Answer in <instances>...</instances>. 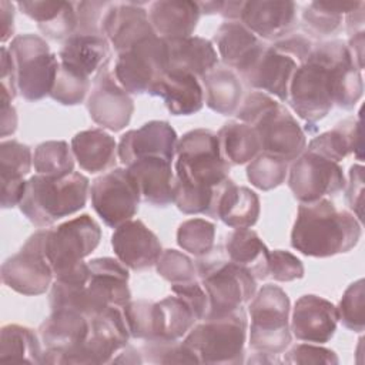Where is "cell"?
<instances>
[{
  "instance_id": "obj_1",
  "label": "cell",
  "mask_w": 365,
  "mask_h": 365,
  "mask_svg": "<svg viewBox=\"0 0 365 365\" xmlns=\"http://www.w3.org/2000/svg\"><path fill=\"white\" fill-rule=\"evenodd\" d=\"M364 93L361 70L342 40L314 44L289 83V107L307 123V130L325 118L334 106L352 110Z\"/></svg>"
},
{
  "instance_id": "obj_2",
  "label": "cell",
  "mask_w": 365,
  "mask_h": 365,
  "mask_svg": "<svg viewBox=\"0 0 365 365\" xmlns=\"http://www.w3.org/2000/svg\"><path fill=\"white\" fill-rule=\"evenodd\" d=\"M128 278L127 267L111 257L84 261L71 274L54 279L50 308L73 309L88 318L108 307L123 308L131 301Z\"/></svg>"
},
{
  "instance_id": "obj_3",
  "label": "cell",
  "mask_w": 365,
  "mask_h": 365,
  "mask_svg": "<svg viewBox=\"0 0 365 365\" xmlns=\"http://www.w3.org/2000/svg\"><path fill=\"white\" fill-rule=\"evenodd\" d=\"M362 234L361 221L346 210H336L328 198L301 202L291 231V245L307 257L327 258L349 252Z\"/></svg>"
},
{
  "instance_id": "obj_4",
  "label": "cell",
  "mask_w": 365,
  "mask_h": 365,
  "mask_svg": "<svg viewBox=\"0 0 365 365\" xmlns=\"http://www.w3.org/2000/svg\"><path fill=\"white\" fill-rule=\"evenodd\" d=\"M88 191V178L77 171L61 178L34 174L26 182L19 208L33 225L47 228L83 210Z\"/></svg>"
},
{
  "instance_id": "obj_5",
  "label": "cell",
  "mask_w": 365,
  "mask_h": 365,
  "mask_svg": "<svg viewBox=\"0 0 365 365\" xmlns=\"http://www.w3.org/2000/svg\"><path fill=\"white\" fill-rule=\"evenodd\" d=\"M174 167V185L205 195H214L231 168L221 155L217 134L207 128L190 130L178 140Z\"/></svg>"
},
{
  "instance_id": "obj_6",
  "label": "cell",
  "mask_w": 365,
  "mask_h": 365,
  "mask_svg": "<svg viewBox=\"0 0 365 365\" xmlns=\"http://www.w3.org/2000/svg\"><path fill=\"white\" fill-rule=\"evenodd\" d=\"M197 278L202 285L208 309L204 317L214 318L231 314L255 295L257 279L240 265L231 262L221 247L200 257L195 264Z\"/></svg>"
},
{
  "instance_id": "obj_7",
  "label": "cell",
  "mask_w": 365,
  "mask_h": 365,
  "mask_svg": "<svg viewBox=\"0 0 365 365\" xmlns=\"http://www.w3.org/2000/svg\"><path fill=\"white\" fill-rule=\"evenodd\" d=\"M314 43L309 37L292 33L278 41L267 44L257 61L241 74L254 90L264 91L287 103L289 83L297 68L307 60Z\"/></svg>"
},
{
  "instance_id": "obj_8",
  "label": "cell",
  "mask_w": 365,
  "mask_h": 365,
  "mask_svg": "<svg viewBox=\"0 0 365 365\" xmlns=\"http://www.w3.org/2000/svg\"><path fill=\"white\" fill-rule=\"evenodd\" d=\"M247 328V314L240 308L227 315L201 319L188 331L182 344L198 364H242Z\"/></svg>"
},
{
  "instance_id": "obj_9",
  "label": "cell",
  "mask_w": 365,
  "mask_h": 365,
  "mask_svg": "<svg viewBox=\"0 0 365 365\" xmlns=\"http://www.w3.org/2000/svg\"><path fill=\"white\" fill-rule=\"evenodd\" d=\"M289 309V298L278 285H262L252 297L248 312L251 317L250 348L254 352L269 355L285 352L291 344Z\"/></svg>"
},
{
  "instance_id": "obj_10",
  "label": "cell",
  "mask_w": 365,
  "mask_h": 365,
  "mask_svg": "<svg viewBox=\"0 0 365 365\" xmlns=\"http://www.w3.org/2000/svg\"><path fill=\"white\" fill-rule=\"evenodd\" d=\"M9 51L16 67L19 94L27 101L50 96L60 61L58 56L50 51L47 41L38 34H19L13 37Z\"/></svg>"
},
{
  "instance_id": "obj_11",
  "label": "cell",
  "mask_w": 365,
  "mask_h": 365,
  "mask_svg": "<svg viewBox=\"0 0 365 365\" xmlns=\"http://www.w3.org/2000/svg\"><path fill=\"white\" fill-rule=\"evenodd\" d=\"M101 228L88 214L74 217L54 228H46L44 252L54 278L77 269L100 244Z\"/></svg>"
},
{
  "instance_id": "obj_12",
  "label": "cell",
  "mask_w": 365,
  "mask_h": 365,
  "mask_svg": "<svg viewBox=\"0 0 365 365\" xmlns=\"http://www.w3.org/2000/svg\"><path fill=\"white\" fill-rule=\"evenodd\" d=\"M168 70V51L164 38L154 36L117 54L114 76L128 94L150 93Z\"/></svg>"
},
{
  "instance_id": "obj_13",
  "label": "cell",
  "mask_w": 365,
  "mask_h": 365,
  "mask_svg": "<svg viewBox=\"0 0 365 365\" xmlns=\"http://www.w3.org/2000/svg\"><path fill=\"white\" fill-rule=\"evenodd\" d=\"M46 228L31 234L19 252L1 265V281L23 295H41L53 282L54 272L44 252Z\"/></svg>"
},
{
  "instance_id": "obj_14",
  "label": "cell",
  "mask_w": 365,
  "mask_h": 365,
  "mask_svg": "<svg viewBox=\"0 0 365 365\" xmlns=\"http://www.w3.org/2000/svg\"><path fill=\"white\" fill-rule=\"evenodd\" d=\"M91 205L110 228L133 220L138 211L140 191L128 168H113L94 178L90 187Z\"/></svg>"
},
{
  "instance_id": "obj_15",
  "label": "cell",
  "mask_w": 365,
  "mask_h": 365,
  "mask_svg": "<svg viewBox=\"0 0 365 365\" xmlns=\"http://www.w3.org/2000/svg\"><path fill=\"white\" fill-rule=\"evenodd\" d=\"M128 339L130 332L123 309L108 307L103 312L90 317L87 338L80 346L64 356L63 364H110L114 355L128 345Z\"/></svg>"
},
{
  "instance_id": "obj_16",
  "label": "cell",
  "mask_w": 365,
  "mask_h": 365,
  "mask_svg": "<svg viewBox=\"0 0 365 365\" xmlns=\"http://www.w3.org/2000/svg\"><path fill=\"white\" fill-rule=\"evenodd\" d=\"M345 175L338 163L304 150L288 170V187L299 202L334 197L345 188Z\"/></svg>"
},
{
  "instance_id": "obj_17",
  "label": "cell",
  "mask_w": 365,
  "mask_h": 365,
  "mask_svg": "<svg viewBox=\"0 0 365 365\" xmlns=\"http://www.w3.org/2000/svg\"><path fill=\"white\" fill-rule=\"evenodd\" d=\"M87 110L97 125L114 133L125 128L131 120L134 101L118 84L113 68H110V61L96 73L87 98Z\"/></svg>"
},
{
  "instance_id": "obj_18",
  "label": "cell",
  "mask_w": 365,
  "mask_h": 365,
  "mask_svg": "<svg viewBox=\"0 0 365 365\" xmlns=\"http://www.w3.org/2000/svg\"><path fill=\"white\" fill-rule=\"evenodd\" d=\"M251 127L255 128L261 144V153L292 163L307 147V137L297 118L288 108L275 103L264 114H261Z\"/></svg>"
},
{
  "instance_id": "obj_19",
  "label": "cell",
  "mask_w": 365,
  "mask_h": 365,
  "mask_svg": "<svg viewBox=\"0 0 365 365\" xmlns=\"http://www.w3.org/2000/svg\"><path fill=\"white\" fill-rule=\"evenodd\" d=\"M88 329V317L73 309H53L38 328L43 364H63L64 356L83 344Z\"/></svg>"
},
{
  "instance_id": "obj_20",
  "label": "cell",
  "mask_w": 365,
  "mask_h": 365,
  "mask_svg": "<svg viewBox=\"0 0 365 365\" xmlns=\"http://www.w3.org/2000/svg\"><path fill=\"white\" fill-rule=\"evenodd\" d=\"M178 135L167 121L153 120L125 131L117 145L118 160L128 167L141 158H163L173 163Z\"/></svg>"
},
{
  "instance_id": "obj_21",
  "label": "cell",
  "mask_w": 365,
  "mask_h": 365,
  "mask_svg": "<svg viewBox=\"0 0 365 365\" xmlns=\"http://www.w3.org/2000/svg\"><path fill=\"white\" fill-rule=\"evenodd\" d=\"M298 6L285 0L244 1L240 21L258 38L278 41L294 33L298 23Z\"/></svg>"
},
{
  "instance_id": "obj_22",
  "label": "cell",
  "mask_w": 365,
  "mask_h": 365,
  "mask_svg": "<svg viewBox=\"0 0 365 365\" xmlns=\"http://www.w3.org/2000/svg\"><path fill=\"white\" fill-rule=\"evenodd\" d=\"M103 34L117 54L157 36L150 23L148 10L135 1H113L104 17Z\"/></svg>"
},
{
  "instance_id": "obj_23",
  "label": "cell",
  "mask_w": 365,
  "mask_h": 365,
  "mask_svg": "<svg viewBox=\"0 0 365 365\" xmlns=\"http://www.w3.org/2000/svg\"><path fill=\"white\" fill-rule=\"evenodd\" d=\"M111 247L117 259L133 271L151 268L163 252L158 237L141 220H130L114 228Z\"/></svg>"
},
{
  "instance_id": "obj_24",
  "label": "cell",
  "mask_w": 365,
  "mask_h": 365,
  "mask_svg": "<svg viewBox=\"0 0 365 365\" xmlns=\"http://www.w3.org/2000/svg\"><path fill=\"white\" fill-rule=\"evenodd\" d=\"M336 325L338 309L331 301L314 294H307L297 299L289 325L297 339L325 344L334 336Z\"/></svg>"
},
{
  "instance_id": "obj_25",
  "label": "cell",
  "mask_w": 365,
  "mask_h": 365,
  "mask_svg": "<svg viewBox=\"0 0 365 365\" xmlns=\"http://www.w3.org/2000/svg\"><path fill=\"white\" fill-rule=\"evenodd\" d=\"M259 212L261 204L257 192L248 187L237 185L228 178L215 188L207 215L237 230L255 225Z\"/></svg>"
},
{
  "instance_id": "obj_26",
  "label": "cell",
  "mask_w": 365,
  "mask_h": 365,
  "mask_svg": "<svg viewBox=\"0 0 365 365\" xmlns=\"http://www.w3.org/2000/svg\"><path fill=\"white\" fill-rule=\"evenodd\" d=\"M225 67L244 74L257 61L267 44L241 21H224L212 37Z\"/></svg>"
},
{
  "instance_id": "obj_27",
  "label": "cell",
  "mask_w": 365,
  "mask_h": 365,
  "mask_svg": "<svg viewBox=\"0 0 365 365\" xmlns=\"http://www.w3.org/2000/svg\"><path fill=\"white\" fill-rule=\"evenodd\" d=\"M33 165V154L29 145L17 140L0 143V182L1 208H13L20 204L24 190V177Z\"/></svg>"
},
{
  "instance_id": "obj_28",
  "label": "cell",
  "mask_w": 365,
  "mask_h": 365,
  "mask_svg": "<svg viewBox=\"0 0 365 365\" xmlns=\"http://www.w3.org/2000/svg\"><path fill=\"white\" fill-rule=\"evenodd\" d=\"M130 174L137 182L144 202L165 208L174 202V178L171 163L163 158H141L130 164Z\"/></svg>"
},
{
  "instance_id": "obj_29",
  "label": "cell",
  "mask_w": 365,
  "mask_h": 365,
  "mask_svg": "<svg viewBox=\"0 0 365 365\" xmlns=\"http://www.w3.org/2000/svg\"><path fill=\"white\" fill-rule=\"evenodd\" d=\"M16 6L23 14L37 21L38 30L48 40L66 41L76 33V1L31 0L17 1Z\"/></svg>"
},
{
  "instance_id": "obj_30",
  "label": "cell",
  "mask_w": 365,
  "mask_h": 365,
  "mask_svg": "<svg viewBox=\"0 0 365 365\" xmlns=\"http://www.w3.org/2000/svg\"><path fill=\"white\" fill-rule=\"evenodd\" d=\"M148 94L160 97L173 115H191L204 106L202 86L188 73L167 71Z\"/></svg>"
},
{
  "instance_id": "obj_31",
  "label": "cell",
  "mask_w": 365,
  "mask_h": 365,
  "mask_svg": "<svg viewBox=\"0 0 365 365\" xmlns=\"http://www.w3.org/2000/svg\"><path fill=\"white\" fill-rule=\"evenodd\" d=\"M200 16L198 3L190 0H158L148 7L155 34L165 40L192 36Z\"/></svg>"
},
{
  "instance_id": "obj_32",
  "label": "cell",
  "mask_w": 365,
  "mask_h": 365,
  "mask_svg": "<svg viewBox=\"0 0 365 365\" xmlns=\"http://www.w3.org/2000/svg\"><path fill=\"white\" fill-rule=\"evenodd\" d=\"M165 43L168 51L167 71L188 73L201 78L218 66V53L215 46L204 37L188 36L168 38Z\"/></svg>"
},
{
  "instance_id": "obj_33",
  "label": "cell",
  "mask_w": 365,
  "mask_h": 365,
  "mask_svg": "<svg viewBox=\"0 0 365 365\" xmlns=\"http://www.w3.org/2000/svg\"><path fill=\"white\" fill-rule=\"evenodd\" d=\"M58 61L63 67L90 78L110 61V41L104 36L74 34L63 41Z\"/></svg>"
},
{
  "instance_id": "obj_34",
  "label": "cell",
  "mask_w": 365,
  "mask_h": 365,
  "mask_svg": "<svg viewBox=\"0 0 365 365\" xmlns=\"http://www.w3.org/2000/svg\"><path fill=\"white\" fill-rule=\"evenodd\" d=\"M305 150L317 153L328 160L339 163L351 153L362 161L364 144H362V120L359 115L345 118L335 124L334 128L314 137Z\"/></svg>"
},
{
  "instance_id": "obj_35",
  "label": "cell",
  "mask_w": 365,
  "mask_h": 365,
  "mask_svg": "<svg viewBox=\"0 0 365 365\" xmlns=\"http://www.w3.org/2000/svg\"><path fill=\"white\" fill-rule=\"evenodd\" d=\"M70 147L80 168L90 174L107 171L117 163V143L104 128H90L77 133L71 138Z\"/></svg>"
},
{
  "instance_id": "obj_36",
  "label": "cell",
  "mask_w": 365,
  "mask_h": 365,
  "mask_svg": "<svg viewBox=\"0 0 365 365\" xmlns=\"http://www.w3.org/2000/svg\"><path fill=\"white\" fill-rule=\"evenodd\" d=\"M227 258L248 271L257 281L269 275V250L251 228H237L225 237Z\"/></svg>"
},
{
  "instance_id": "obj_37",
  "label": "cell",
  "mask_w": 365,
  "mask_h": 365,
  "mask_svg": "<svg viewBox=\"0 0 365 365\" xmlns=\"http://www.w3.org/2000/svg\"><path fill=\"white\" fill-rule=\"evenodd\" d=\"M204 103L222 115L237 113L242 101V86L237 73L228 67L217 66L201 77Z\"/></svg>"
},
{
  "instance_id": "obj_38",
  "label": "cell",
  "mask_w": 365,
  "mask_h": 365,
  "mask_svg": "<svg viewBox=\"0 0 365 365\" xmlns=\"http://www.w3.org/2000/svg\"><path fill=\"white\" fill-rule=\"evenodd\" d=\"M220 151L230 165H242L261 153L259 138L254 127L242 121H228L217 133Z\"/></svg>"
},
{
  "instance_id": "obj_39",
  "label": "cell",
  "mask_w": 365,
  "mask_h": 365,
  "mask_svg": "<svg viewBox=\"0 0 365 365\" xmlns=\"http://www.w3.org/2000/svg\"><path fill=\"white\" fill-rule=\"evenodd\" d=\"M41 339L37 334L19 324H7L0 331V361L43 364Z\"/></svg>"
},
{
  "instance_id": "obj_40",
  "label": "cell",
  "mask_w": 365,
  "mask_h": 365,
  "mask_svg": "<svg viewBox=\"0 0 365 365\" xmlns=\"http://www.w3.org/2000/svg\"><path fill=\"white\" fill-rule=\"evenodd\" d=\"M361 1H311L302 11V26L314 37L335 34L345 14L352 11Z\"/></svg>"
},
{
  "instance_id": "obj_41",
  "label": "cell",
  "mask_w": 365,
  "mask_h": 365,
  "mask_svg": "<svg viewBox=\"0 0 365 365\" xmlns=\"http://www.w3.org/2000/svg\"><path fill=\"white\" fill-rule=\"evenodd\" d=\"M121 309L131 338L143 341L161 338L163 317L158 302L148 299H137L130 301Z\"/></svg>"
},
{
  "instance_id": "obj_42",
  "label": "cell",
  "mask_w": 365,
  "mask_h": 365,
  "mask_svg": "<svg viewBox=\"0 0 365 365\" xmlns=\"http://www.w3.org/2000/svg\"><path fill=\"white\" fill-rule=\"evenodd\" d=\"M74 160L67 141L50 140L34 148L33 167L37 174L61 178L74 171Z\"/></svg>"
},
{
  "instance_id": "obj_43",
  "label": "cell",
  "mask_w": 365,
  "mask_h": 365,
  "mask_svg": "<svg viewBox=\"0 0 365 365\" xmlns=\"http://www.w3.org/2000/svg\"><path fill=\"white\" fill-rule=\"evenodd\" d=\"M163 317V335L160 339L178 341L198 322L194 309L178 295H170L158 301Z\"/></svg>"
},
{
  "instance_id": "obj_44",
  "label": "cell",
  "mask_w": 365,
  "mask_h": 365,
  "mask_svg": "<svg viewBox=\"0 0 365 365\" xmlns=\"http://www.w3.org/2000/svg\"><path fill=\"white\" fill-rule=\"evenodd\" d=\"M288 175V163L268 153H259L247 165V178L258 190L269 191L279 187Z\"/></svg>"
},
{
  "instance_id": "obj_45",
  "label": "cell",
  "mask_w": 365,
  "mask_h": 365,
  "mask_svg": "<svg viewBox=\"0 0 365 365\" xmlns=\"http://www.w3.org/2000/svg\"><path fill=\"white\" fill-rule=\"evenodd\" d=\"M215 225L204 218H191L180 224L177 244L195 257H204L214 248Z\"/></svg>"
},
{
  "instance_id": "obj_46",
  "label": "cell",
  "mask_w": 365,
  "mask_h": 365,
  "mask_svg": "<svg viewBox=\"0 0 365 365\" xmlns=\"http://www.w3.org/2000/svg\"><path fill=\"white\" fill-rule=\"evenodd\" d=\"M90 88L91 81L88 77L80 76L60 64L50 97L63 106H77L84 101Z\"/></svg>"
},
{
  "instance_id": "obj_47",
  "label": "cell",
  "mask_w": 365,
  "mask_h": 365,
  "mask_svg": "<svg viewBox=\"0 0 365 365\" xmlns=\"http://www.w3.org/2000/svg\"><path fill=\"white\" fill-rule=\"evenodd\" d=\"M365 281L356 279L345 289L338 309V321L349 331L362 332L365 328L364 317V298H365Z\"/></svg>"
},
{
  "instance_id": "obj_48",
  "label": "cell",
  "mask_w": 365,
  "mask_h": 365,
  "mask_svg": "<svg viewBox=\"0 0 365 365\" xmlns=\"http://www.w3.org/2000/svg\"><path fill=\"white\" fill-rule=\"evenodd\" d=\"M141 355L144 362L151 364H198L195 355L182 344V341L151 339L144 341Z\"/></svg>"
},
{
  "instance_id": "obj_49",
  "label": "cell",
  "mask_w": 365,
  "mask_h": 365,
  "mask_svg": "<svg viewBox=\"0 0 365 365\" xmlns=\"http://www.w3.org/2000/svg\"><path fill=\"white\" fill-rule=\"evenodd\" d=\"M157 274L170 284H182L197 279L194 261L178 250H164L155 264Z\"/></svg>"
},
{
  "instance_id": "obj_50",
  "label": "cell",
  "mask_w": 365,
  "mask_h": 365,
  "mask_svg": "<svg viewBox=\"0 0 365 365\" xmlns=\"http://www.w3.org/2000/svg\"><path fill=\"white\" fill-rule=\"evenodd\" d=\"M111 3L113 1H76L77 29L74 34L104 36L103 23Z\"/></svg>"
},
{
  "instance_id": "obj_51",
  "label": "cell",
  "mask_w": 365,
  "mask_h": 365,
  "mask_svg": "<svg viewBox=\"0 0 365 365\" xmlns=\"http://www.w3.org/2000/svg\"><path fill=\"white\" fill-rule=\"evenodd\" d=\"M304 264L289 251H269V275L278 282H291L304 277Z\"/></svg>"
},
{
  "instance_id": "obj_52",
  "label": "cell",
  "mask_w": 365,
  "mask_h": 365,
  "mask_svg": "<svg viewBox=\"0 0 365 365\" xmlns=\"http://www.w3.org/2000/svg\"><path fill=\"white\" fill-rule=\"evenodd\" d=\"M284 364H327L338 365L339 359L332 349L312 345V344H298L285 352Z\"/></svg>"
},
{
  "instance_id": "obj_53",
  "label": "cell",
  "mask_w": 365,
  "mask_h": 365,
  "mask_svg": "<svg viewBox=\"0 0 365 365\" xmlns=\"http://www.w3.org/2000/svg\"><path fill=\"white\" fill-rule=\"evenodd\" d=\"M345 201L352 214L362 221L364 208V167L354 164L348 173V182H345Z\"/></svg>"
},
{
  "instance_id": "obj_54",
  "label": "cell",
  "mask_w": 365,
  "mask_h": 365,
  "mask_svg": "<svg viewBox=\"0 0 365 365\" xmlns=\"http://www.w3.org/2000/svg\"><path fill=\"white\" fill-rule=\"evenodd\" d=\"M171 292L187 301V304L194 309L198 321L204 319L208 309V298L198 279L182 284H171Z\"/></svg>"
},
{
  "instance_id": "obj_55",
  "label": "cell",
  "mask_w": 365,
  "mask_h": 365,
  "mask_svg": "<svg viewBox=\"0 0 365 365\" xmlns=\"http://www.w3.org/2000/svg\"><path fill=\"white\" fill-rule=\"evenodd\" d=\"M1 93L7 94L11 100L17 96V84H16V67L9 51V47L1 46Z\"/></svg>"
},
{
  "instance_id": "obj_56",
  "label": "cell",
  "mask_w": 365,
  "mask_h": 365,
  "mask_svg": "<svg viewBox=\"0 0 365 365\" xmlns=\"http://www.w3.org/2000/svg\"><path fill=\"white\" fill-rule=\"evenodd\" d=\"M11 101L7 94L1 93V137L13 134L17 128V113Z\"/></svg>"
},
{
  "instance_id": "obj_57",
  "label": "cell",
  "mask_w": 365,
  "mask_h": 365,
  "mask_svg": "<svg viewBox=\"0 0 365 365\" xmlns=\"http://www.w3.org/2000/svg\"><path fill=\"white\" fill-rule=\"evenodd\" d=\"M0 20H1V43H6L11 38L14 33V4L1 0L0 1Z\"/></svg>"
},
{
  "instance_id": "obj_58",
  "label": "cell",
  "mask_w": 365,
  "mask_h": 365,
  "mask_svg": "<svg viewBox=\"0 0 365 365\" xmlns=\"http://www.w3.org/2000/svg\"><path fill=\"white\" fill-rule=\"evenodd\" d=\"M364 7L365 3L361 1V4L354 9L352 11H349L348 14H345V24H346V33L349 36L364 31V21H365V13H364Z\"/></svg>"
},
{
  "instance_id": "obj_59",
  "label": "cell",
  "mask_w": 365,
  "mask_h": 365,
  "mask_svg": "<svg viewBox=\"0 0 365 365\" xmlns=\"http://www.w3.org/2000/svg\"><path fill=\"white\" fill-rule=\"evenodd\" d=\"M346 46L354 57L355 64L362 71V68H364V31L349 36V41Z\"/></svg>"
},
{
  "instance_id": "obj_60",
  "label": "cell",
  "mask_w": 365,
  "mask_h": 365,
  "mask_svg": "<svg viewBox=\"0 0 365 365\" xmlns=\"http://www.w3.org/2000/svg\"><path fill=\"white\" fill-rule=\"evenodd\" d=\"M141 352L133 348L131 345H125L121 351H118V356H114L110 364H143Z\"/></svg>"
},
{
  "instance_id": "obj_61",
  "label": "cell",
  "mask_w": 365,
  "mask_h": 365,
  "mask_svg": "<svg viewBox=\"0 0 365 365\" xmlns=\"http://www.w3.org/2000/svg\"><path fill=\"white\" fill-rule=\"evenodd\" d=\"M244 1L242 0H235V1H222L220 14L227 20V21H240L241 10H242Z\"/></svg>"
},
{
  "instance_id": "obj_62",
  "label": "cell",
  "mask_w": 365,
  "mask_h": 365,
  "mask_svg": "<svg viewBox=\"0 0 365 365\" xmlns=\"http://www.w3.org/2000/svg\"><path fill=\"white\" fill-rule=\"evenodd\" d=\"M250 364H282L281 359L277 358V355H269V354H262V352H255L252 358L248 359Z\"/></svg>"
},
{
  "instance_id": "obj_63",
  "label": "cell",
  "mask_w": 365,
  "mask_h": 365,
  "mask_svg": "<svg viewBox=\"0 0 365 365\" xmlns=\"http://www.w3.org/2000/svg\"><path fill=\"white\" fill-rule=\"evenodd\" d=\"M198 3V7H200V11L202 14H220V10H221V6H222V1H197Z\"/></svg>"
}]
</instances>
